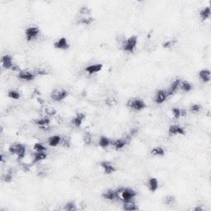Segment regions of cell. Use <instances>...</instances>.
Wrapping results in <instances>:
<instances>
[{
    "instance_id": "obj_42",
    "label": "cell",
    "mask_w": 211,
    "mask_h": 211,
    "mask_svg": "<svg viewBox=\"0 0 211 211\" xmlns=\"http://www.w3.org/2000/svg\"><path fill=\"white\" fill-rule=\"evenodd\" d=\"M11 69H12V70H13V71H19V70H20L19 67H18V66L16 65H13V66L12 67V68H11Z\"/></svg>"
},
{
    "instance_id": "obj_8",
    "label": "cell",
    "mask_w": 211,
    "mask_h": 211,
    "mask_svg": "<svg viewBox=\"0 0 211 211\" xmlns=\"http://www.w3.org/2000/svg\"><path fill=\"white\" fill-rule=\"evenodd\" d=\"M35 124L36 126H40L41 129H47L50 125V119L48 117H45L42 119H38L35 120Z\"/></svg>"
},
{
    "instance_id": "obj_3",
    "label": "cell",
    "mask_w": 211,
    "mask_h": 211,
    "mask_svg": "<svg viewBox=\"0 0 211 211\" xmlns=\"http://www.w3.org/2000/svg\"><path fill=\"white\" fill-rule=\"evenodd\" d=\"M137 44V36H132L129 37L126 41H124L123 43V49L124 51H128V52H133L134 48Z\"/></svg>"
},
{
    "instance_id": "obj_14",
    "label": "cell",
    "mask_w": 211,
    "mask_h": 211,
    "mask_svg": "<svg viewBox=\"0 0 211 211\" xmlns=\"http://www.w3.org/2000/svg\"><path fill=\"white\" fill-rule=\"evenodd\" d=\"M2 64L5 68H12V67L13 66V59L9 55H4V57L2 58Z\"/></svg>"
},
{
    "instance_id": "obj_13",
    "label": "cell",
    "mask_w": 211,
    "mask_h": 211,
    "mask_svg": "<svg viewBox=\"0 0 211 211\" xmlns=\"http://www.w3.org/2000/svg\"><path fill=\"white\" fill-rule=\"evenodd\" d=\"M168 132L170 134H185V131L184 129L181 127V126H177V125H173V126H170Z\"/></svg>"
},
{
    "instance_id": "obj_38",
    "label": "cell",
    "mask_w": 211,
    "mask_h": 211,
    "mask_svg": "<svg viewBox=\"0 0 211 211\" xmlns=\"http://www.w3.org/2000/svg\"><path fill=\"white\" fill-rule=\"evenodd\" d=\"M45 113L49 116H54L55 114V111L51 107H46L45 108Z\"/></svg>"
},
{
    "instance_id": "obj_2",
    "label": "cell",
    "mask_w": 211,
    "mask_h": 211,
    "mask_svg": "<svg viewBox=\"0 0 211 211\" xmlns=\"http://www.w3.org/2000/svg\"><path fill=\"white\" fill-rule=\"evenodd\" d=\"M9 152L13 154H17L18 159H22L26 154V147L22 143H13L9 148Z\"/></svg>"
},
{
    "instance_id": "obj_9",
    "label": "cell",
    "mask_w": 211,
    "mask_h": 211,
    "mask_svg": "<svg viewBox=\"0 0 211 211\" xmlns=\"http://www.w3.org/2000/svg\"><path fill=\"white\" fill-rule=\"evenodd\" d=\"M54 45H55V47L56 49H61V50H66V49H68V47H69V45L68 44L67 40L64 37L60 38L59 40H58L54 44Z\"/></svg>"
},
{
    "instance_id": "obj_11",
    "label": "cell",
    "mask_w": 211,
    "mask_h": 211,
    "mask_svg": "<svg viewBox=\"0 0 211 211\" xmlns=\"http://www.w3.org/2000/svg\"><path fill=\"white\" fill-rule=\"evenodd\" d=\"M102 196H103V198H105L106 200H110V201H114V200L118 199L117 191H113V190H109V191H106L105 193H103Z\"/></svg>"
},
{
    "instance_id": "obj_39",
    "label": "cell",
    "mask_w": 211,
    "mask_h": 211,
    "mask_svg": "<svg viewBox=\"0 0 211 211\" xmlns=\"http://www.w3.org/2000/svg\"><path fill=\"white\" fill-rule=\"evenodd\" d=\"M174 201V197L172 195L167 196L165 198V204H171Z\"/></svg>"
},
{
    "instance_id": "obj_4",
    "label": "cell",
    "mask_w": 211,
    "mask_h": 211,
    "mask_svg": "<svg viewBox=\"0 0 211 211\" xmlns=\"http://www.w3.org/2000/svg\"><path fill=\"white\" fill-rule=\"evenodd\" d=\"M127 106L130 107L131 109L134 110V111H140V110L143 109L146 105L145 103L140 99H133V100H129V102H127Z\"/></svg>"
},
{
    "instance_id": "obj_22",
    "label": "cell",
    "mask_w": 211,
    "mask_h": 211,
    "mask_svg": "<svg viewBox=\"0 0 211 211\" xmlns=\"http://www.w3.org/2000/svg\"><path fill=\"white\" fill-rule=\"evenodd\" d=\"M46 153L45 152H36L34 153V159H33V163H37L41 160H44L45 158H46Z\"/></svg>"
},
{
    "instance_id": "obj_19",
    "label": "cell",
    "mask_w": 211,
    "mask_h": 211,
    "mask_svg": "<svg viewBox=\"0 0 211 211\" xmlns=\"http://www.w3.org/2000/svg\"><path fill=\"white\" fill-rule=\"evenodd\" d=\"M84 118H85V115L83 113H78V114H77V116L74 118V120H73V124L75 126H77V127H79V126L82 125V120H83Z\"/></svg>"
},
{
    "instance_id": "obj_24",
    "label": "cell",
    "mask_w": 211,
    "mask_h": 211,
    "mask_svg": "<svg viewBox=\"0 0 211 211\" xmlns=\"http://www.w3.org/2000/svg\"><path fill=\"white\" fill-rule=\"evenodd\" d=\"M200 16L202 18V20H206L210 16V8L209 7H205L203 10L200 12Z\"/></svg>"
},
{
    "instance_id": "obj_6",
    "label": "cell",
    "mask_w": 211,
    "mask_h": 211,
    "mask_svg": "<svg viewBox=\"0 0 211 211\" xmlns=\"http://www.w3.org/2000/svg\"><path fill=\"white\" fill-rule=\"evenodd\" d=\"M40 34V30L37 27H29L26 31V37L27 39V41H31L32 39H34Z\"/></svg>"
},
{
    "instance_id": "obj_18",
    "label": "cell",
    "mask_w": 211,
    "mask_h": 211,
    "mask_svg": "<svg viewBox=\"0 0 211 211\" xmlns=\"http://www.w3.org/2000/svg\"><path fill=\"white\" fill-rule=\"evenodd\" d=\"M60 141H61V137L59 136V135H54V136H51L49 138L48 143H49L50 146L55 147L57 146L59 143H60Z\"/></svg>"
},
{
    "instance_id": "obj_34",
    "label": "cell",
    "mask_w": 211,
    "mask_h": 211,
    "mask_svg": "<svg viewBox=\"0 0 211 211\" xmlns=\"http://www.w3.org/2000/svg\"><path fill=\"white\" fill-rule=\"evenodd\" d=\"M60 143H61L63 146L68 147L69 146V144H70V140H69L68 138H66V137H65V138H61Z\"/></svg>"
},
{
    "instance_id": "obj_33",
    "label": "cell",
    "mask_w": 211,
    "mask_h": 211,
    "mask_svg": "<svg viewBox=\"0 0 211 211\" xmlns=\"http://www.w3.org/2000/svg\"><path fill=\"white\" fill-rule=\"evenodd\" d=\"M4 180L6 182H10L11 181L13 180V172H7V173L4 175Z\"/></svg>"
},
{
    "instance_id": "obj_35",
    "label": "cell",
    "mask_w": 211,
    "mask_h": 211,
    "mask_svg": "<svg viewBox=\"0 0 211 211\" xmlns=\"http://www.w3.org/2000/svg\"><path fill=\"white\" fill-rule=\"evenodd\" d=\"M172 114H173L174 118L176 119H178L181 115V110L177 109V108H173L172 109Z\"/></svg>"
},
{
    "instance_id": "obj_40",
    "label": "cell",
    "mask_w": 211,
    "mask_h": 211,
    "mask_svg": "<svg viewBox=\"0 0 211 211\" xmlns=\"http://www.w3.org/2000/svg\"><path fill=\"white\" fill-rule=\"evenodd\" d=\"M177 42V41H167V42H166V43H164L163 44V47L165 48H167V47H170V46H172L175 43Z\"/></svg>"
},
{
    "instance_id": "obj_16",
    "label": "cell",
    "mask_w": 211,
    "mask_h": 211,
    "mask_svg": "<svg viewBox=\"0 0 211 211\" xmlns=\"http://www.w3.org/2000/svg\"><path fill=\"white\" fill-rule=\"evenodd\" d=\"M180 84H181L180 79H176V80L172 83V85H171V87L169 88V89H168V91H167L168 97L171 95H172L174 92L177 91V89H178V88L180 87Z\"/></svg>"
},
{
    "instance_id": "obj_27",
    "label": "cell",
    "mask_w": 211,
    "mask_h": 211,
    "mask_svg": "<svg viewBox=\"0 0 211 211\" xmlns=\"http://www.w3.org/2000/svg\"><path fill=\"white\" fill-rule=\"evenodd\" d=\"M151 153L153 154V155H158V156H163L164 155V152L163 149H162L160 147H157V148H154L153 149H152L151 151Z\"/></svg>"
},
{
    "instance_id": "obj_26",
    "label": "cell",
    "mask_w": 211,
    "mask_h": 211,
    "mask_svg": "<svg viewBox=\"0 0 211 211\" xmlns=\"http://www.w3.org/2000/svg\"><path fill=\"white\" fill-rule=\"evenodd\" d=\"M180 87L182 89L183 91H185V92H190L191 89H192V85L187 82H181Z\"/></svg>"
},
{
    "instance_id": "obj_23",
    "label": "cell",
    "mask_w": 211,
    "mask_h": 211,
    "mask_svg": "<svg viewBox=\"0 0 211 211\" xmlns=\"http://www.w3.org/2000/svg\"><path fill=\"white\" fill-rule=\"evenodd\" d=\"M111 144L113 146L116 148V149H120L123 147L125 146L126 144H127L126 141L125 140V139H121V140H117L115 141H111Z\"/></svg>"
},
{
    "instance_id": "obj_43",
    "label": "cell",
    "mask_w": 211,
    "mask_h": 211,
    "mask_svg": "<svg viewBox=\"0 0 211 211\" xmlns=\"http://www.w3.org/2000/svg\"><path fill=\"white\" fill-rule=\"evenodd\" d=\"M195 211H197V210L202 211V210H203V209H202V208H201V207H196L195 209Z\"/></svg>"
},
{
    "instance_id": "obj_41",
    "label": "cell",
    "mask_w": 211,
    "mask_h": 211,
    "mask_svg": "<svg viewBox=\"0 0 211 211\" xmlns=\"http://www.w3.org/2000/svg\"><path fill=\"white\" fill-rule=\"evenodd\" d=\"M47 73H46V71H45V70H41V69H39V70H36V74H46Z\"/></svg>"
},
{
    "instance_id": "obj_31",
    "label": "cell",
    "mask_w": 211,
    "mask_h": 211,
    "mask_svg": "<svg viewBox=\"0 0 211 211\" xmlns=\"http://www.w3.org/2000/svg\"><path fill=\"white\" fill-rule=\"evenodd\" d=\"M65 210H68V211H73V210H77V208H76V205L74 202H69L68 204L65 205Z\"/></svg>"
},
{
    "instance_id": "obj_7",
    "label": "cell",
    "mask_w": 211,
    "mask_h": 211,
    "mask_svg": "<svg viewBox=\"0 0 211 211\" xmlns=\"http://www.w3.org/2000/svg\"><path fill=\"white\" fill-rule=\"evenodd\" d=\"M167 92L165 90H159L158 92H157L156 97H155V102L158 104H161L163 102H165V100L167 98Z\"/></svg>"
},
{
    "instance_id": "obj_36",
    "label": "cell",
    "mask_w": 211,
    "mask_h": 211,
    "mask_svg": "<svg viewBox=\"0 0 211 211\" xmlns=\"http://www.w3.org/2000/svg\"><path fill=\"white\" fill-rule=\"evenodd\" d=\"M80 13L82 15H88V14L91 13V10L88 7H82L80 9Z\"/></svg>"
},
{
    "instance_id": "obj_17",
    "label": "cell",
    "mask_w": 211,
    "mask_h": 211,
    "mask_svg": "<svg viewBox=\"0 0 211 211\" xmlns=\"http://www.w3.org/2000/svg\"><path fill=\"white\" fill-rule=\"evenodd\" d=\"M18 78H21V79H24V80L31 81V80H33L35 78V74L27 71H21L19 73V74H18Z\"/></svg>"
},
{
    "instance_id": "obj_10",
    "label": "cell",
    "mask_w": 211,
    "mask_h": 211,
    "mask_svg": "<svg viewBox=\"0 0 211 211\" xmlns=\"http://www.w3.org/2000/svg\"><path fill=\"white\" fill-rule=\"evenodd\" d=\"M101 166L104 169L105 173L106 174H111L114 172L116 171V168L113 166L112 164L110 163L109 162H102L101 163Z\"/></svg>"
},
{
    "instance_id": "obj_12",
    "label": "cell",
    "mask_w": 211,
    "mask_h": 211,
    "mask_svg": "<svg viewBox=\"0 0 211 211\" xmlns=\"http://www.w3.org/2000/svg\"><path fill=\"white\" fill-rule=\"evenodd\" d=\"M102 68V64H97V65H89L88 67L86 68V71L88 72L90 74H95L97 72L101 71Z\"/></svg>"
},
{
    "instance_id": "obj_28",
    "label": "cell",
    "mask_w": 211,
    "mask_h": 211,
    "mask_svg": "<svg viewBox=\"0 0 211 211\" xmlns=\"http://www.w3.org/2000/svg\"><path fill=\"white\" fill-rule=\"evenodd\" d=\"M93 18L92 17H82L78 20V23L84 24V25H90L93 22Z\"/></svg>"
},
{
    "instance_id": "obj_30",
    "label": "cell",
    "mask_w": 211,
    "mask_h": 211,
    "mask_svg": "<svg viewBox=\"0 0 211 211\" xmlns=\"http://www.w3.org/2000/svg\"><path fill=\"white\" fill-rule=\"evenodd\" d=\"M34 149L36 152H44V151H46V148L43 144L37 143L34 145Z\"/></svg>"
},
{
    "instance_id": "obj_5",
    "label": "cell",
    "mask_w": 211,
    "mask_h": 211,
    "mask_svg": "<svg viewBox=\"0 0 211 211\" xmlns=\"http://www.w3.org/2000/svg\"><path fill=\"white\" fill-rule=\"evenodd\" d=\"M68 92L66 90H63V89H56L54 90L53 92H51V98L55 101L59 102L63 99H65L67 96H68Z\"/></svg>"
},
{
    "instance_id": "obj_32",
    "label": "cell",
    "mask_w": 211,
    "mask_h": 211,
    "mask_svg": "<svg viewBox=\"0 0 211 211\" xmlns=\"http://www.w3.org/2000/svg\"><path fill=\"white\" fill-rule=\"evenodd\" d=\"M83 140H84V143L86 144H91L92 142V137L91 135V134L89 133H86L84 137H83Z\"/></svg>"
},
{
    "instance_id": "obj_37",
    "label": "cell",
    "mask_w": 211,
    "mask_h": 211,
    "mask_svg": "<svg viewBox=\"0 0 211 211\" xmlns=\"http://www.w3.org/2000/svg\"><path fill=\"white\" fill-rule=\"evenodd\" d=\"M201 105L199 104H194L191 106V111H194V112H198L200 110H201Z\"/></svg>"
},
{
    "instance_id": "obj_29",
    "label": "cell",
    "mask_w": 211,
    "mask_h": 211,
    "mask_svg": "<svg viewBox=\"0 0 211 211\" xmlns=\"http://www.w3.org/2000/svg\"><path fill=\"white\" fill-rule=\"evenodd\" d=\"M7 96H8L10 98H13V99H18L19 97H20V94H19V92H17V91H14V90L9 91L8 93H7Z\"/></svg>"
},
{
    "instance_id": "obj_1",
    "label": "cell",
    "mask_w": 211,
    "mask_h": 211,
    "mask_svg": "<svg viewBox=\"0 0 211 211\" xmlns=\"http://www.w3.org/2000/svg\"><path fill=\"white\" fill-rule=\"evenodd\" d=\"M117 194H118V199L117 200H120L123 202H126V201H131L135 195H136V192L132 190V189H129V188H120L118 190H116Z\"/></svg>"
},
{
    "instance_id": "obj_21",
    "label": "cell",
    "mask_w": 211,
    "mask_h": 211,
    "mask_svg": "<svg viewBox=\"0 0 211 211\" xmlns=\"http://www.w3.org/2000/svg\"><path fill=\"white\" fill-rule=\"evenodd\" d=\"M148 186L149 188L151 191H155L158 189V182L156 178H150L149 182H148Z\"/></svg>"
},
{
    "instance_id": "obj_20",
    "label": "cell",
    "mask_w": 211,
    "mask_h": 211,
    "mask_svg": "<svg viewBox=\"0 0 211 211\" xmlns=\"http://www.w3.org/2000/svg\"><path fill=\"white\" fill-rule=\"evenodd\" d=\"M123 209H124L125 210L132 211V210H137L139 208L137 207L136 204H134V202H132L131 201H126V202H124Z\"/></svg>"
},
{
    "instance_id": "obj_15",
    "label": "cell",
    "mask_w": 211,
    "mask_h": 211,
    "mask_svg": "<svg viewBox=\"0 0 211 211\" xmlns=\"http://www.w3.org/2000/svg\"><path fill=\"white\" fill-rule=\"evenodd\" d=\"M199 76H200V78H201V79L203 82H210V71L208 70V69L201 70L200 73H199Z\"/></svg>"
},
{
    "instance_id": "obj_25",
    "label": "cell",
    "mask_w": 211,
    "mask_h": 211,
    "mask_svg": "<svg viewBox=\"0 0 211 211\" xmlns=\"http://www.w3.org/2000/svg\"><path fill=\"white\" fill-rule=\"evenodd\" d=\"M111 143V141L107 137L102 136L99 140V145L102 147V148H106L107 146H109V144Z\"/></svg>"
}]
</instances>
